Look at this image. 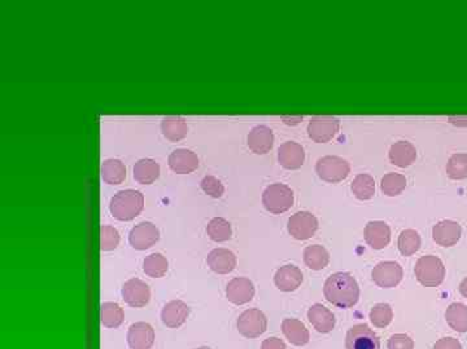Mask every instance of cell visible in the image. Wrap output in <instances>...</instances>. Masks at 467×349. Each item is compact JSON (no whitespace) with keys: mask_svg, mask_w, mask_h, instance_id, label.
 I'll return each instance as SVG.
<instances>
[{"mask_svg":"<svg viewBox=\"0 0 467 349\" xmlns=\"http://www.w3.org/2000/svg\"><path fill=\"white\" fill-rule=\"evenodd\" d=\"M462 235L461 225L455 220H441L432 228V238L441 247L457 244Z\"/></svg>","mask_w":467,"mask_h":349,"instance_id":"15","label":"cell"},{"mask_svg":"<svg viewBox=\"0 0 467 349\" xmlns=\"http://www.w3.org/2000/svg\"><path fill=\"white\" fill-rule=\"evenodd\" d=\"M286 125H298V122L303 120V116H282Z\"/></svg>","mask_w":467,"mask_h":349,"instance_id":"45","label":"cell"},{"mask_svg":"<svg viewBox=\"0 0 467 349\" xmlns=\"http://www.w3.org/2000/svg\"><path fill=\"white\" fill-rule=\"evenodd\" d=\"M445 320L449 328L457 332H467V305L462 303L450 304L445 312Z\"/></svg>","mask_w":467,"mask_h":349,"instance_id":"31","label":"cell"},{"mask_svg":"<svg viewBox=\"0 0 467 349\" xmlns=\"http://www.w3.org/2000/svg\"><path fill=\"white\" fill-rule=\"evenodd\" d=\"M407 188V179L404 174H395L391 172L387 174L380 183V189L383 194H386L388 197H395L398 194L402 193V190Z\"/></svg>","mask_w":467,"mask_h":349,"instance_id":"37","label":"cell"},{"mask_svg":"<svg viewBox=\"0 0 467 349\" xmlns=\"http://www.w3.org/2000/svg\"><path fill=\"white\" fill-rule=\"evenodd\" d=\"M161 132L167 140H169L171 143H177L187 136L189 126L186 119L182 116H165L161 122Z\"/></svg>","mask_w":467,"mask_h":349,"instance_id":"26","label":"cell"},{"mask_svg":"<svg viewBox=\"0 0 467 349\" xmlns=\"http://www.w3.org/2000/svg\"><path fill=\"white\" fill-rule=\"evenodd\" d=\"M239 334L248 339H256L268 330V319L262 310H244L237 321Z\"/></svg>","mask_w":467,"mask_h":349,"instance_id":"6","label":"cell"},{"mask_svg":"<svg viewBox=\"0 0 467 349\" xmlns=\"http://www.w3.org/2000/svg\"><path fill=\"white\" fill-rule=\"evenodd\" d=\"M304 281L303 271L296 265H283L274 276V283L277 289L283 292H292L298 290Z\"/></svg>","mask_w":467,"mask_h":349,"instance_id":"21","label":"cell"},{"mask_svg":"<svg viewBox=\"0 0 467 349\" xmlns=\"http://www.w3.org/2000/svg\"><path fill=\"white\" fill-rule=\"evenodd\" d=\"M144 208V195L139 190H119L110 199V211L119 222H130L139 216Z\"/></svg>","mask_w":467,"mask_h":349,"instance_id":"2","label":"cell"},{"mask_svg":"<svg viewBox=\"0 0 467 349\" xmlns=\"http://www.w3.org/2000/svg\"><path fill=\"white\" fill-rule=\"evenodd\" d=\"M134 180L142 185H149L155 183L160 176V165L156 161L151 158L139 159L133 168Z\"/></svg>","mask_w":467,"mask_h":349,"instance_id":"27","label":"cell"},{"mask_svg":"<svg viewBox=\"0 0 467 349\" xmlns=\"http://www.w3.org/2000/svg\"><path fill=\"white\" fill-rule=\"evenodd\" d=\"M374 283L380 289H393L402 281L404 271L396 262H380L371 271Z\"/></svg>","mask_w":467,"mask_h":349,"instance_id":"10","label":"cell"},{"mask_svg":"<svg viewBox=\"0 0 467 349\" xmlns=\"http://www.w3.org/2000/svg\"><path fill=\"white\" fill-rule=\"evenodd\" d=\"M388 155L392 165L405 168L416 162L417 149L408 141H398L391 146Z\"/></svg>","mask_w":467,"mask_h":349,"instance_id":"25","label":"cell"},{"mask_svg":"<svg viewBox=\"0 0 467 349\" xmlns=\"http://www.w3.org/2000/svg\"><path fill=\"white\" fill-rule=\"evenodd\" d=\"M247 144L255 154H266L274 145V134L268 126L253 127L247 137Z\"/></svg>","mask_w":467,"mask_h":349,"instance_id":"22","label":"cell"},{"mask_svg":"<svg viewBox=\"0 0 467 349\" xmlns=\"http://www.w3.org/2000/svg\"><path fill=\"white\" fill-rule=\"evenodd\" d=\"M209 268L217 274H229L237 267V256L229 249H214L207 258Z\"/></svg>","mask_w":467,"mask_h":349,"instance_id":"23","label":"cell"},{"mask_svg":"<svg viewBox=\"0 0 467 349\" xmlns=\"http://www.w3.org/2000/svg\"><path fill=\"white\" fill-rule=\"evenodd\" d=\"M458 290H459V292H461V295H462L465 299H467V278H465L464 281L459 283V287H458Z\"/></svg>","mask_w":467,"mask_h":349,"instance_id":"46","label":"cell"},{"mask_svg":"<svg viewBox=\"0 0 467 349\" xmlns=\"http://www.w3.org/2000/svg\"><path fill=\"white\" fill-rule=\"evenodd\" d=\"M387 349H414V340L407 334H393L388 339Z\"/></svg>","mask_w":467,"mask_h":349,"instance_id":"41","label":"cell"},{"mask_svg":"<svg viewBox=\"0 0 467 349\" xmlns=\"http://www.w3.org/2000/svg\"><path fill=\"white\" fill-rule=\"evenodd\" d=\"M207 234L214 242H226L232 235V228L226 219L213 217L207 225Z\"/></svg>","mask_w":467,"mask_h":349,"instance_id":"33","label":"cell"},{"mask_svg":"<svg viewBox=\"0 0 467 349\" xmlns=\"http://www.w3.org/2000/svg\"><path fill=\"white\" fill-rule=\"evenodd\" d=\"M189 316V305L183 301H170L161 310V321L169 329H178Z\"/></svg>","mask_w":467,"mask_h":349,"instance_id":"17","label":"cell"},{"mask_svg":"<svg viewBox=\"0 0 467 349\" xmlns=\"http://www.w3.org/2000/svg\"><path fill=\"white\" fill-rule=\"evenodd\" d=\"M346 349H380V340L368 325L358 323L346 335Z\"/></svg>","mask_w":467,"mask_h":349,"instance_id":"8","label":"cell"},{"mask_svg":"<svg viewBox=\"0 0 467 349\" xmlns=\"http://www.w3.org/2000/svg\"><path fill=\"white\" fill-rule=\"evenodd\" d=\"M196 349H212V348H209V347H199V348Z\"/></svg>","mask_w":467,"mask_h":349,"instance_id":"47","label":"cell"},{"mask_svg":"<svg viewBox=\"0 0 467 349\" xmlns=\"http://www.w3.org/2000/svg\"><path fill=\"white\" fill-rule=\"evenodd\" d=\"M368 319L374 328L386 329L393 321V310L387 303H378L370 310Z\"/></svg>","mask_w":467,"mask_h":349,"instance_id":"36","label":"cell"},{"mask_svg":"<svg viewBox=\"0 0 467 349\" xmlns=\"http://www.w3.org/2000/svg\"><path fill=\"white\" fill-rule=\"evenodd\" d=\"M168 260L161 253H151L143 260V271L151 278L164 277L168 271Z\"/></svg>","mask_w":467,"mask_h":349,"instance_id":"34","label":"cell"},{"mask_svg":"<svg viewBox=\"0 0 467 349\" xmlns=\"http://www.w3.org/2000/svg\"><path fill=\"white\" fill-rule=\"evenodd\" d=\"M316 171L323 181L328 183H340L346 180L350 174V165L348 162L337 155H326L319 159L316 165Z\"/></svg>","mask_w":467,"mask_h":349,"instance_id":"5","label":"cell"},{"mask_svg":"<svg viewBox=\"0 0 467 349\" xmlns=\"http://www.w3.org/2000/svg\"><path fill=\"white\" fill-rule=\"evenodd\" d=\"M294 192L289 185L277 184L269 185L268 188L262 193V204L268 210L269 213H286L294 206Z\"/></svg>","mask_w":467,"mask_h":349,"instance_id":"4","label":"cell"},{"mask_svg":"<svg viewBox=\"0 0 467 349\" xmlns=\"http://www.w3.org/2000/svg\"><path fill=\"white\" fill-rule=\"evenodd\" d=\"M119 244V233L116 228L103 225L100 228V249L101 251H112Z\"/></svg>","mask_w":467,"mask_h":349,"instance_id":"39","label":"cell"},{"mask_svg":"<svg viewBox=\"0 0 467 349\" xmlns=\"http://www.w3.org/2000/svg\"><path fill=\"white\" fill-rule=\"evenodd\" d=\"M278 161L282 167L286 170H298L304 165L305 161V152L304 147L295 143L287 141L279 146Z\"/></svg>","mask_w":467,"mask_h":349,"instance_id":"20","label":"cell"},{"mask_svg":"<svg viewBox=\"0 0 467 349\" xmlns=\"http://www.w3.org/2000/svg\"><path fill=\"white\" fill-rule=\"evenodd\" d=\"M421 235L414 229H405L400 233L398 240V247L401 255L411 256L421 249Z\"/></svg>","mask_w":467,"mask_h":349,"instance_id":"35","label":"cell"},{"mask_svg":"<svg viewBox=\"0 0 467 349\" xmlns=\"http://www.w3.org/2000/svg\"><path fill=\"white\" fill-rule=\"evenodd\" d=\"M200 188L212 198H221L225 193V186L221 183V180L212 174L203 177V180L200 181Z\"/></svg>","mask_w":467,"mask_h":349,"instance_id":"40","label":"cell"},{"mask_svg":"<svg viewBox=\"0 0 467 349\" xmlns=\"http://www.w3.org/2000/svg\"><path fill=\"white\" fill-rule=\"evenodd\" d=\"M304 262L312 271H322L330 262V253L321 244H312L304 250Z\"/></svg>","mask_w":467,"mask_h":349,"instance_id":"29","label":"cell"},{"mask_svg":"<svg viewBox=\"0 0 467 349\" xmlns=\"http://www.w3.org/2000/svg\"><path fill=\"white\" fill-rule=\"evenodd\" d=\"M432 349H464L462 348V344L459 340L456 339V338H452V337H447V338H443V339H439L435 344H434V348Z\"/></svg>","mask_w":467,"mask_h":349,"instance_id":"42","label":"cell"},{"mask_svg":"<svg viewBox=\"0 0 467 349\" xmlns=\"http://www.w3.org/2000/svg\"><path fill=\"white\" fill-rule=\"evenodd\" d=\"M160 238L159 228L149 222H142L129 233L130 246L135 250L144 251L155 246Z\"/></svg>","mask_w":467,"mask_h":349,"instance_id":"11","label":"cell"},{"mask_svg":"<svg viewBox=\"0 0 467 349\" xmlns=\"http://www.w3.org/2000/svg\"><path fill=\"white\" fill-rule=\"evenodd\" d=\"M417 281L425 287H438L445 278V265L435 255H426L418 259L414 267Z\"/></svg>","mask_w":467,"mask_h":349,"instance_id":"3","label":"cell"},{"mask_svg":"<svg viewBox=\"0 0 467 349\" xmlns=\"http://www.w3.org/2000/svg\"><path fill=\"white\" fill-rule=\"evenodd\" d=\"M101 179L105 184L119 185L126 179V167L119 159H107L100 168Z\"/></svg>","mask_w":467,"mask_h":349,"instance_id":"28","label":"cell"},{"mask_svg":"<svg viewBox=\"0 0 467 349\" xmlns=\"http://www.w3.org/2000/svg\"><path fill=\"white\" fill-rule=\"evenodd\" d=\"M122 299L131 308H142L148 304L151 290L148 285L139 278H131L122 286Z\"/></svg>","mask_w":467,"mask_h":349,"instance_id":"12","label":"cell"},{"mask_svg":"<svg viewBox=\"0 0 467 349\" xmlns=\"http://www.w3.org/2000/svg\"><path fill=\"white\" fill-rule=\"evenodd\" d=\"M308 320L312 326L321 334H328L335 329V314L323 304H313L308 310Z\"/></svg>","mask_w":467,"mask_h":349,"instance_id":"19","label":"cell"},{"mask_svg":"<svg viewBox=\"0 0 467 349\" xmlns=\"http://www.w3.org/2000/svg\"><path fill=\"white\" fill-rule=\"evenodd\" d=\"M323 294L328 303L340 310L353 308L359 301V286L356 278L347 271H338L325 282Z\"/></svg>","mask_w":467,"mask_h":349,"instance_id":"1","label":"cell"},{"mask_svg":"<svg viewBox=\"0 0 467 349\" xmlns=\"http://www.w3.org/2000/svg\"><path fill=\"white\" fill-rule=\"evenodd\" d=\"M287 229L295 240L305 241L312 238L319 229L317 217L309 211H298L289 219Z\"/></svg>","mask_w":467,"mask_h":349,"instance_id":"9","label":"cell"},{"mask_svg":"<svg viewBox=\"0 0 467 349\" xmlns=\"http://www.w3.org/2000/svg\"><path fill=\"white\" fill-rule=\"evenodd\" d=\"M255 285L246 277H235L228 283L226 298L235 305H244L255 296Z\"/></svg>","mask_w":467,"mask_h":349,"instance_id":"13","label":"cell"},{"mask_svg":"<svg viewBox=\"0 0 467 349\" xmlns=\"http://www.w3.org/2000/svg\"><path fill=\"white\" fill-rule=\"evenodd\" d=\"M168 165L173 172L178 174H189L198 170L199 158L189 149H176L168 158Z\"/></svg>","mask_w":467,"mask_h":349,"instance_id":"14","label":"cell"},{"mask_svg":"<svg viewBox=\"0 0 467 349\" xmlns=\"http://www.w3.org/2000/svg\"><path fill=\"white\" fill-rule=\"evenodd\" d=\"M352 193L359 201H368L375 194V181L370 174H357L352 183Z\"/></svg>","mask_w":467,"mask_h":349,"instance_id":"32","label":"cell"},{"mask_svg":"<svg viewBox=\"0 0 467 349\" xmlns=\"http://www.w3.org/2000/svg\"><path fill=\"white\" fill-rule=\"evenodd\" d=\"M261 349H287L286 343L277 337H270L261 343Z\"/></svg>","mask_w":467,"mask_h":349,"instance_id":"43","label":"cell"},{"mask_svg":"<svg viewBox=\"0 0 467 349\" xmlns=\"http://www.w3.org/2000/svg\"><path fill=\"white\" fill-rule=\"evenodd\" d=\"M365 242L374 250H383L391 242V228L380 220L368 222L364 229Z\"/></svg>","mask_w":467,"mask_h":349,"instance_id":"18","label":"cell"},{"mask_svg":"<svg viewBox=\"0 0 467 349\" xmlns=\"http://www.w3.org/2000/svg\"><path fill=\"white\" fill-rule=\"evenodd\" d=\"M340 122L335 116H313L309 122L308 135L314 143L325 144L338 135Z\"/></svg>","mask_w":467,"mask_h":349,"instance_id":"7","label":"cell"},{"mask_svg":"<svg viewBox=\"0 0 467 349\" xmlns=\"http://www.w3.org/2000/svg\"><path fill=\"white\" fill-rule=\"evenodd\" d=\"M447 174L452 180H464L467 177V154H453L447 163Z\"/></svg>","mask_w":467,"mask_h":349,"instance_id":"38","label":"cell"},{"mask_svg":"<svg viewBox=\"0 0 467 349\" xmlns=\"http://www.w3.org/2000/svg\"><path fill=\"white\" fill-rule=\"evenodd\" d=\"M449 122H450L452 125H455V126L466 127L467 116H449Z\"/></svg>","mask_w":467,"mask_h":349,"instance_id":"44","label":"cell"},{"mask_svg":"<svg viewBox=\"0 0 467 349\" xmlns=\"http://www.w3.org/2000/svg\"><path fill=\"white\" fill-rule=\"evenodd\" d=\"M282 332L292 346L304 347L310 341V332L307 326L298 319H285Z\"/></svg>","mask_w":467,"mask_h":349,"instance_id":"24","label":"cell"},{"mask_svg":"<svg viewBox=\"0 0 467 349\" xmlns=\"http://www.w3.org/2000/svg\"><path fill=\"white\" fill-rule=\"evenodd\" d=\"M100 320H101V325L104 328L117 329L125 320V313L117 303L107 301V303L101 304Z\"/></svg>","mask_w":467,"mask_h":349,"instance_id":"30","label":"cell"},{"mask_svg":"<svg viewBox=\"0 0 467 349\" xmlns=\"http://www.w3.org/2000/svg\"><path fill=\"white\" fill-rule=\"evenodd\" d=\"M130 349H151L155 343V330L147 322H135L128 331Z\"/></svg>","mask_w":467,"mask_h":349,"instance_id":"16","label":"cell"}]
</instances>
